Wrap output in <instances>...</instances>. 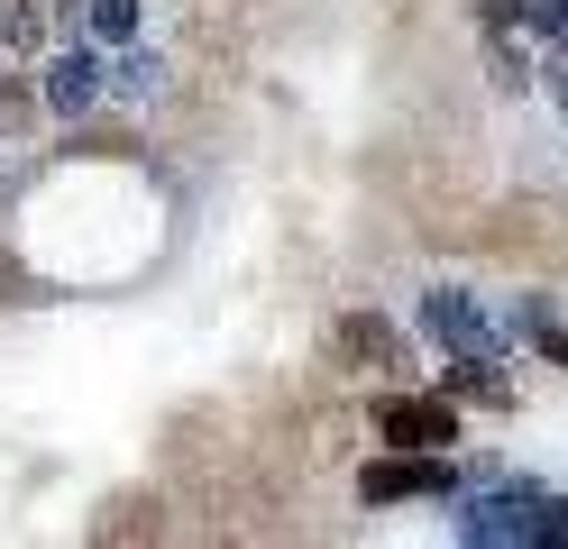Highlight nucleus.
I'll return each mask as SVG.
<instances>
[{"instance_id":"1","label":"nucleus","mask_w":568,"mask_h":549,"mask_svg":"<svg viewBox=\"0 0 568 549\" xmlns=\"http://www.w3.org/2000/svg\"><path fill=\"white\" fill-rule=\"evenodd\" d=\"M376 439L385 449H449L458 403L449 394H376Z\"/></svg>"},{"instance_id":"2","label":"nucleus","mask_w":568,"mask_h":549,"mask_svg":"<svg viewBox=\"0 0 568 549\" xmlns=\"http://www.w3.org/2000/svg\"><path fill=\"white\" fill-rule=\"evenodd\" d=\"M358 495H367V504H404V495H449V467H440V449L367 458V467H358Z\"/></svg>"},{"instance_id":"3","label":"nucleus","mask_w":568,"mask_h":549,"mask_svg":"<svg viewBox=\"0 0 568 549\" xmlns=\"http://www.w3.org/2000/svg\"><path fill=\"white\" fill-rule=\"evenodd\" d=\"M47 101H55V110H92V101H101V55H92V47H74V55L55 64Z\"/></svg>"},{"instance_id":"4","label":"nucleus","mask_w":568,"mask_h":549,"mask_svg":"<svg viewBox=\"0 0 568 549\" xmlns=\"http://www.w3.org/2000/svg\"><path fill=\"white\" fill-rule=\"evenodd\" d=\"M432 329H440V339H468V348H486V321H477L468 303H458V293H432Z\"/></svg>"},{"instance_id":"5","label":"nucleus","mask_w":568,"mask_h":549,"mask_svg":"<svg viewBox=\"0 0 568 549\" xmlns=\"http://www.w3.org/2000/svg\"><path fill=\"white\" fill-rule=\"evenodd\" d=\"M92 37H101V47L138 37V0H92Z\"/></svg>"},{"instance_id":"6","label":"nucleus","mask_w":568,"mask_h":549,"mask_svg":"<svg viewBox=\"0 0 568 549\" xmlns=\"http://www.w3.org/2000/svg\"><path fill=\"white\" fill-rule=\"evenodd\" d=\"M339 339H348V348H358V357H395V329H385V321H367V312H358V321H348V329H339Z\"/></svg>"},{"instance_id":"7","label":"nucleus","mask_w":568,"mask_h":549,"mask_svg":"<svg viewBox=\"0 0 568 549\" xmlns=\"http://www.w3.org/2000/svg\"><path fill=\"white\" fill-rule=\"evenodd\" d=\"M523 28L531 37H568V0H523Z\"/></svg>"},{"instance_id":"8","label":"nucleus","mask_w":568,"mask_h":549,"mask_svg":"<svg viewBox=\"0 0 568 549\" xmlns=\"http://www.w3.org/2000/svg\"><path fill=\"white\" fill-rule=\"evenodd\" d=\"M550 357H559V366H568V339H559V329H550Z\"/></svg>"}]
</instances>
